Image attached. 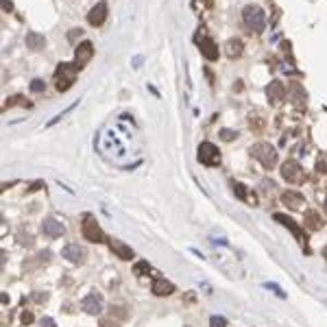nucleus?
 <instances>
[{"label": "nucleus", "mask_w": 327, "mask_h": 327, "mask_svg": "<svg viewBox=\"0 0 327 327\" xmlns=\"http://www.w3.org/2000/svg\"><path fill=\"white\" fill-rule=\"evenodd\" d=\"M273 218L277 222H282L284 227H288L290 231H292V236H295L297 240H299V242H303V246H306V251H308V242H306V236H303V231L299 229V225H297L295 220H292L290 216H286V214H273Z\"/></svg>", "instance_id": "obj_11"}, {"label": "nucleus", "mask_w": 327, "mask_h": 327, "mask_svg": "<svg viewBox=\"0 0 327 327\" xmlns=\"http://www.w3.org/2000/svg\"><path fill=\"white\" fill-rule=\"evenodd\" d=\"M39 325H42V327H57V325H55V321H53V319H48V317H44L42 321H39Z\"/></svg>", "instance_id": "obj_28"}, {"label": "nucleus", "mask_w": 327, "mask_h": 327, "mask_svg": "<svg viewBox=\"0 0 327 327\" xmlns=\"http://www.w3.org/2000/svg\"><path fill=\"white\" fill-rule=\"evenodd\" d=\"M197 44L201 48V53H203V57L208 61H216L218 59V46L212 37H203V31L197 33Z\"/></svg>", "instance_id": "obj_7"}, {"label": "nucleus", "mask_w": 327, "mask_h": 327, "mask_svg": "<svg viewBox=\"0 0 327 327\" xmlns=\"http://www.w3.org/2000/svg\"><path fill=\"white\" fill-rule=\"evenodd\" d=\"M233 192H236V197L242 199V201H246V194H249V190H246L242 183H233Z\"/></svg>", "instance_id": "obj_23"}, {"label": "nucleus", "mask_w": 327, "mask_h": 327, "mask_svg": "<svg viewBox=\"0 0 327 327\" xmlns=\"http://www.w3.org/2000/svg\"><path fill=\"white\" fill-rule=\"evenodd\" d=\"M33 321H35V317H33L31 312H22V323H24V325H31Z\"/></svg>", "instance_id": "obj_25"}, {"label": "nucleus", "mask_w": 327, "mask_h": 327, "mask_svg": "<svg viewBox=\"0 0 327 327\" xmlns=\"http://www.w3.org/2000/svg\"><path fill=\"white\" fill-rule=\"evenodd\" d=\"M26 46L31 50H42L46 46V39H44V35H39V33H28V35H26Z\"/></svg>", "instance_id": "obj_20"}, {"label": "nucleus", "mask_w": 327, "mask_h": 327, "mask_svg": "<svg viewBox=\"0 0 327 327\" xmlns=\"http://www.w3.org/2000/svg\"><path fill=\"white\" fill-rule=\"evenodd\" d=\"M197 159L203 166H220V151L212 142H203L197 151Z\"/></svg>", "instance_id": "obj_5"}, {"label": "nucleus", "mask_w": 327, "mask_h": 327, "mask_svg": "<svg viewBox=\"0 0 327 327\" xmlns=\"http://www.w3.org/2000/svg\"><path fill=\"white\" fill-rule=\"evenodd\" d=\"M2 9L4 11H11V9H13V2H11V0H2Z\"/></svg>", "instance_id": "obj_30"}, {"label": "nucleus", "mask_w": 327, "mask_h": 327, "mask_svg": "<svg viewBox=\"0 0 327 327\" xmlns=\"http://www.w3.org/2000/svg\"><path fill=\"white\" fill-rule=\"evenodd\" d=\"M31 92H44V81H31Z\"/></svg>", "instance_id": "obj_26"}, {"label": "nucleus", "mask_w": 327, "mask_h": 327, "mask_svg": "<svg viewBox=\"0 0 327 327\" xmlns=\"http://www.w3.org/2000/svg\"><path fill=\"white\" fill-rule=\"evenodd\" d=\"M83 310L88 314H101L103 312V297L99 292H92L83 299Z\"/></svg>", "instance_id": "obj_15"}, {"label": "nucleus", "mask_w": 327, "mask_h": 327, "mask_svg": "<svg viewBox=\"0 0 327 327\" xmlns=\"http://www.w3.org/2000/svg\"><path fill=\"white\" fill-rule=\"evenodd\" d=\"M133 273L137 275V277H144V275L153 273V268H151V264H148V262H137L135 268H133Z\"/></svg>", "instance_id": "obj_22"}, {"label": "nucleus", "mask_w": 327, "mask_h": 327, "mask_svg": "<svg viewBox=\"0 0 327 327\" xmlns=\"http://www.w3.org/2000/svg\"><path fill=\"white\" fill-rule=\"evenodd\" d=\"M81 227H83L85 240H90V242H94V244L105 242V233H103V229L99 227V222H96V218L92 216V214H85Z\"/></svg>", "instance_id": "obj_4"}, {"label": "nucleus", "mask_w": 327, "mask_h": 327, "mask_svg": "<svg viewBox=\"0 0 327 327\" xmlns=\"http://www.w3.org/2000/svg\"><path fill=\"white\" fill-rule=\"evenodd\" d=\"M210 327H227V319L225 317H212Z\"/></svg>", "instance_id": "obj_24"}, {"label": "nucleus", "mask_w": 327, "mask_h": 327, "mask_svg": "<svg viewBox=\"0 0 327 327\" xmlns=\"http://www.w3.org/2000/svg\"><path fill=\"white\" fill-rule=\"evenodd\" d=\"M175 292V286L168 282V279H155V284H153V295H157V297H170Z\"/></svg>", "instance_id": "obj_17"}, {"label": "nucleus", "mask_w": 327, "mask_h": 327, "mask_svg": "<svg viewBox=\"0 0 327 327\" xmlns=\"http://www.w3.org/2000/svg\"><path fill=\"white\" fill-rule=\"evenodd\" d=\"M42 231L48 238H61L66 233V227L61 225L59 220H55V218H46V220L42 222Z\"/></svg>", "instance_id": "obj_14"}, {"label": "nucleus", "mask_w": 327, "mask_h": 327, "mask_svg": "<svg viewBox=\"0 0 327 327\" xmlns=\"http://www.w3.org/2000/svg\"><path fill=\"white\" fill-rule=\"evenodd\" d=\"M64 257H66V260H70L72 264H81L85 260V251L79 244H66Z\"/></svg>", "instance_id": "obj_16"}, {"label": "nucleus", "mask_w": 327, "mask_h": 327, "mask_svg": "<svg viewBox=\"0 0 327 327\" xmlns=\"http://www.w3.org/2000/svg\"><path fill=\"white\" fill-rule=\"evenodd\" d=\"M107 7L109 4L105 2V0H101V2H96L94 7L90 9V13H88L90 26H103V22L107 20Z\"/></svg>", "instance_id": "obj_9"}, {"label": "nucleus", "mask_w": 327, "mask_h": 327, "mask_svg": "<svg viewBox=\"0 0 327 327\" xmlns=\"http://www.w3.org/2000/svg\"><path fill=\"white\" fill-rule=\"evenodd\" d=\"M325 210H327V199H325Z\"/></svg>", "instance_id": "obj_32"}, {"label": "nucleus", "mask_w": 327, "mask_h": 327, "mask_svg": "<svg viewBox=\"0 0 327 327\" xmlns=\"http://www.w3.org/2000/svg\"><path fill=\"white\" fill-rule=\"evenodd\" d=\"M107 244H109V249L116 253L120 260H133V249H131L129 244H124V242H120V240L116 238H107Z\"/></svg>", "instance_id": "obj_12"}, {"label": "nucleus", "mask_w": 327, "mask_h": 327, "mask_svg": "<svg viewBox=\"0 0 327 327\" xmlns=\"http://www.w3.org/2000/svg\"><path fill=\"white\" fill-rule=\"evenodd\" d=\"M319 173H327V166H325V162H319Z\"/></svg>", "instance_id": "obj_31"}, {"label": "nucleus", "mask_w": 327, "mask_h": 327, "mask_svg": "<svg viewBox=\"0 0 327 327\" xmlns=\"http://www.w3.org/2000/svg\"><path fill=\"white\" fill-rule=\"evenodd\" d=\"M266 99L271 105H279V103H284L286 99V88L282 81H271L266 85Z\"/></svg>", "instance_id": "obj_10"}, {"label": "nucleus", "mask_w": 327, "mask_h": 327, "mask_svg": "<svg viewBox=\"0 0 327 327\" xmlns=\"http://www.w3.org/2000/svg\"><path fill=\"white\" fill-rule=\"evenodd\" d=\"M282 203L288 210H301L303 205H306V197L295 190H286V192H282Z\"/></svg>", "instance_id": "obj_13"}, {"label": "nucleus", "mask_w": 327, "mask_h": 327, "mask_svg": "<svg viewBox=\"0 0 327 327\" xmlns=\"http://www.w3.org/2000/svg\"><path fill=\"white\" fill-rule=\"evenodd\" d=\"M323 225H325V220L317 210H308L306 212V227L310 229V231H317V229H321Z\"/></svg>", "instance_id": "obj_19"}, {"label": "nucleus", "mask_w": 327, "mask_h": 327, "mask_svg": "<svg viewBox=\"0 0 327 327\" xmlns=\"http://www.w3.org/2000/svg\"><path fill=\"white\" fill-rule=\"evenodd\" d=\"M92 55H94V46H92V42H88V39H83V42L77 46V50H74V59H77L74 66H79V70L85 68L90 64Z\"/></svg>", "instance_id": "obj_8"}, {"label": "nucleus", "mask_w": 327, "mask_h": 327, "mask_svg": "<svg viewBox=\"0 0 327 327\" xmlns=\"http://www.w3.org/2000/svg\"><path fill=\"white\" fill-rule=\"evenodd\" d=\"M116 314H118V308H111V314L103 321L101 327H120V323L124 321V317H116Z\"/></svg>", "instance_id": "obj_21"}, {"label": "nucleus", "mask_w": 327, "mask_h": 327, "mask_svg": "<svg viewBox=\"0 0 327 327\" xmlns=\"http://www.w3.org/2000/svg\"><path fill=\"white\" fill-rule=\"evenodd\" d=\"M222 140H236V131H220Z\"/></svg>", "instance_id": "obj_27"}, {"label": "nucleus", "mask_w": 327, "mask_h": 327, "mask_svg": "<svg viewBox=\"0 0 327 327\" xmlns=\"http://www.w3.org/2000/svg\"><path fill=\"white\" fill-rule=\"evenodd\" d=\"M77 72H79V66L59 64L57 66V72H55V88L59 92H66L74 81H77Z\"/></svg>", "instance_id": "obj_3"}, {"label": "nucleus", "mask_w": 327, "mask_h": 327, "mask_svg": "<svg viewBox=\"0 0 327 327\" xmlns=\"http://www.w3.org/2000/svg\"><path fill=\"white\" fill-rule=\"evenodd\" d=\"M251 157H255L257 162H260L264 168H275L277 166V151L271 146V144H266V142H257V144L251 146Z\"/></svg>", "instance_id": "obj_2"}, {"label": "nucleus", "mask_w": 327, "mask_h": 327, "mask_svg": "<svg viewBox=\"0 0 327 327\" xmlns=\"http://www.w3.org/2000/svg\"><path fill=\"white\" fill-rule=\"evenodd\" d=\"M242 20H244V26L253 33H262L264 26H266V13L257 4H249V7L242 9Z\"/></svg>", "instance_id": "obj_1"}, {"label": "nucleus", "mask_w": 327, "mask_h": 327, "mask_svg": "<svg viewBox=\"0 0 327 327\" xmlns=\"http://www.w3.org/2000/svg\"><path fill=\"white\" fill-rule=\"evenodd\" d=\"M242 50H244V42L242 39H238V37H231L225 46V53H227L229 59H238V57L242 55Z\"/></svg>", "instance_id": "obj_18"}, {"label": "nucleus", "mask_w": 327, "mask_h": 327, "mask_svg": "<svg viewBox=\"0 0 327 327\" xmlns=\"http://www.w3.org/2000/svg\"><path fill=\"white\" fill-rule=\"evenodd\" d=\"M81 35H83V31H81V28H74V31L68 33V39H70V42H72L74 37H81Z\"/></svg>", "instance_id": "obj_29"}, {"label": "nucleus", "mask_w": 327, "mask_h": 327, "mask_svg": "<svg viewBox=\"0 0 327 327\" xmlns=\"http://www.w3.org/2000/svg\"><path fill=\"white\" fill-rule=\"evenodd\" d=\"M282 177L288 183H306V173L295 159H288L282 164Z\"/></svg>", "instance_id": "obj_6"}]
</instances>
